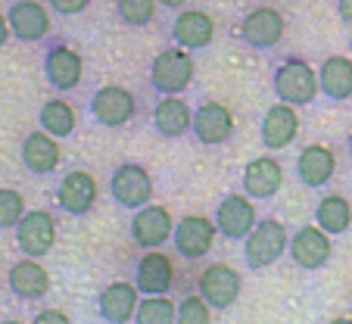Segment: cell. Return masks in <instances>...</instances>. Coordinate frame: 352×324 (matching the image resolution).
I'll use <instances>...</instances> for the list:
<instances>
[{"instance_id":"obj_18","label":"cell","mask_w":352,"mask_h":324,"mask_svg":"<svg viewBox=\"0 0 352 324\" xmlns=\"http://www.w3.org/2000/svg\"><path fill=\"white\" fill-rule=\"evenodd\" d=\"M280 184H284V169L272 156H259L243 169V191L253 199L274 197L280 191Z\"/></svg>"},{"instance_id":"obj_7","label":"cell","mask_w":352,"mask_h":324,"mask_svg":"<svg viewBox=\"0 0 352 324\" xmlns=\"http://www.w3.org/2000/svg\"><path fill=\"white\" fill-rule=\"evenodd\" d=\"M172 212L166 206H140L138 215L131 219V237L134 244H140L144 250H160L168 237H172Z\"/></svg>"},{"instance_id":"obj_22","label":"cell","mask_w":352,"mask_h":324,"mask_svg":"<svg viewBox=\"0 0 352 324\" xmlns=\"http://www.w3.org/2000/svg\"><path fill=\"white\" fill-rule=\"evenodd\" d=\"M60 144L54 140V134H47L44 128L41 131H32L22 144V162H25L28 172L34 175H50L56 166H60Z\"/></svg>"},{"instance_id":"obj_5","label":"cell","mask_w":352,"mask_h":324,"mask_svg":"<svg viewBox=\"0 0 352 324\" xmlns=\"http://www.w3.org/2000/svg\"><path fill=\"white\" fill-rule=\"evenodd\" d=\"M16 244L25 256H47V252L54 250L56 244V222L50 212L44 209H34V212H25L16 225Z\"/></svg>"},{"instance_id":"obj_33","label":"cell","mask_w":352,"mask_h":324,"mask_svg":"<svg viewBox=\"0 0 352 324\" xmlns=\"http://www.w3.org/2000/svg\"><path fill=\"white\" fill-rule=\"evenodd\" d=\"M87 3H91V0H50V10L60 16H75V13H81Z\"/></svg>"},{"instance_id":"obj_2","label":"cell","mask_w":352,"mask_h":324,"mask_svg":"<svg viewBox=\"0 0 352 324\" xmlns=\"http://www.w3.org/2000/svg\"><path fill=\"white\" fill-rule=\"evenodd\" d=\"M290 246L284 225L274 219L256 222V228L246 234V246H243V259L250 268H268L272 262H278L280 252Z\"/></svg>"},{"instance_id":"obj_21","label":"cell","mask_w":352,"mask_h":324,"mask_svg":"<svg viewBox=\"0 0 352 324\" xmlns=\"http://www.w3.org/2000/svg\"><path fill=\"white\" fill-rule=\"evenodd\" d=\"M175 281V265L166 252L150 250L144 259L138 262V290L146 296H156V293H166Z\"/></svg>"},{"instance_id":"obj_25","label":"cell","mask_w":352,"mask_h":324,"mask_svg":"<svg viewBox=\"0 0 352 324\" xmlns=\"http://www.w3.org/2000/svg\"><path fill=\"white\" fill-rule=\"evenodd\" d=\"M333 172H337V159H333V153L327 150V147L312 144L299 153L296 175L306 187H324L327 181L333 178Z\"/></svg>"},{"instance_id":"obj_36","label":"cell","mask_w":352,"mask_h":324,"mask_svg":"<svg viewBox=\"0 0 352 324\" xmlns=\"http://www.w3.org/2000/svg\"><path fill=\"white\" fill-rule=\"evenodd\" d=\"M337 10L346 22H352V0H337Z\"/></svg>"},{"instance_id":"obj_35","label":"cell","mask_w":352,"mask_h":324,"mask_svg":"<svg viewBox=\"0 0 352 324\" xmlns=\"http://www.w3.org/2000/svg\"><path fill=\"white\" fill-rule=\"evenodd\" d=\"M10 34H13V32H10V19H7V16H0V47L10 41Z\"/></svg>"},{"instance_id":"obj_3","label":"cell","mask_w":352,"mask_h":324,"mask_svg":"<svg viewBox=\"0 0 352 324\" xmlns=\"http://www.w3.org/2000/svg\"><path fill=\"white\" fill-rule=\"evenodd\" d=\"M193 81V60L184 50L172 47V50L156 53V60L150 63V85L160 94H181Z\"/></svg>"},{"instance_id":"obj_17","label":"cell","mask_w":352,"mask_h":324,"mask_svg":"<svg viewBox=\"0 0 352 324\" xmlns=\"http://www.w3.org/2000/svg\"><path fill=\"white\" fill-rule=\"evenodd\" d=\"M7 19H10V32L19 41H41L50 32V13H47V7H41L38 0H19V3H13Z\"/></svg>"},{"instance_id":"obj_24","label":"cell","mask_w":352,"mask_h":324,"mask_svg":"<svg viewBox=\"0 0 352 324\" xmlns=\"http://www.w3.org/2000/svg\"><path fill=\"white\" fill-rule=\"evenodd\" d=\"M172 38L178 47L184 50H197V47H209L215 38V22L209 19L206 13H199V10H187L175 19L172 25Z\"/></svg>"},{"instance_id":"obj_31","label":"cell","mask_w":352,"mask_h":324,"mask_svg":"<svg viewBox=\"0 0 352 324\" xmlns=\"http://www.w3.org/2000/svg\"><path fill=\"white\" fill-rule=\"evenodd\" d=\"M212 321V305L206 303V296H184L178 305V324H209Z\"/></svg>"},{"instance_id":"obj_26","label":"cell","mask_w":352,"mask_h":324,"mask_svg":"<svg viewBox=\"0 0 352 324\" xmlns=\"http://www.w3.org/2000/svg\"><path fill=\"white\" fill-rule=\"evenodd\" d=\"M318 85L324 97L349 100L352 97V60L349 56H327L318 72Z\"/></svg>"},{"instance_id":"obj_15","label":"cell","mask_w":352,"mask_h":324,"mask_svg":"<svg viewBox=\"0 0 352 324\" xmlns=\"http://www.w3.org/2000/svg\"><path fill=\"white\" fill-rule=\"evenodd\" d=\"M296 134H299L296 109H293V103L280 100L278 106H272L265 113V119H262V144H265L268 150H284V147H290L293 140H296Z\"/></svg>"},{"instance_id":"obj_11","label":"cell","mask_w":352,"mask_h":324,"mask_svg":"<svg viewBox=\"0 0 352 324\" xmlns=\"http://www.w3.org/2000/svg\"><path fill=\"white\" fill-rule=\"evenodd\" d=\"M240 34H243V41L250 47L268 50V47H274L284 38V16L274 7H256L246 13L243 25H240Z\"/></svg>"},{"instance_id":"obj_32","label":"cell","mask_w":352,"mask_h":324,"mask_svg":"<svg viewBox=\"0 0 352 324\" xmlns=\"http://www.w3.org/2000/svg\"><path fill=\"white\" fill-rule=\"evenodd\" d=\"M119 16L128 25H146L156 16V0H119Z\"/></svg>"},{"instance_id":"obj_6","label":"cell","mask_w":352,"mask_h":324,"mask_svg":"<svg viewBox=\"0 0 352 324\" xmlns=\"http://www.w3.org/2000/svg\"><path fill=\"white\" fill-rule=\"evenodd\" d=\"M134 109H138L134 94L125 91L122 85H107V87H100V91L91 97L94 119H97L100 125H107V128L128 125V122L134 119Z\"/></svg>"},{"instance_id":"obj_12","label":"cell","mask_w":352,"mask_h":324,"mask_svg":"<svg viewBox=\"0 0 352 324\" xmlns=\"http://www.w3.org/2000/svg\"><path fill=\"white\" fill-rule=\"evenodd\" d=\"M253 197H240V193H231L219 203V212H215V228L225 234L228 240H243L246 234L256 228V209L250 203Z\"/></svg>"},{"instance_id":"obj_19","label":"cell","mask_w":352,"mask_h":324,"mask_svg":"<svg viewBox=\"0 0 352 324\" xmlns=\"http://www.w3.org/2000/svg\"><path fill=\"white\" fill-rule=\"evenodd\" d=\"M7 284L19 299H41L50 290V274H47L44 265H38L34 256H25L22 262H16L10 268Z\"/></svg>"},{"instance_id":"obj_13","label":"cell","mask_w":352,"mask_h":324,"mask_svg":"<svg viewBox=\"0 0 352 324\" xmlns=\"http://www.w3.org/2000/svg\"><path fill=\"white\" fill-rule=\"evenodd\" d=\"M290 256L299 268H321V265L331 259V234L324 228H299L296 237L290 240Z\"/></svg>"},{"instance_id":"obj_27","label":"cell","mask_w":352,"mask_h":324,"mask_svg":"<svg viewBox=\"0 0 352 324\" xmlns=\"http://www.w3.org/2000/svg\"><path fill=\"white\" fill-rule=\"evenodd\" d=\"M315 222H318V228H324L327 234H343L346 228L352 225V206H349V199L340 197V193L324 197L318 203V209H315Z\"/></svg>"},{"instance_id":"obj_14","label":"cell","mask_w":352,"mask_h":324,"mask_svg":"<svg viewBox=\"0 0 352 324\" xmlns=\"http://www.w3.org/2000/svg\"><path fill=\"white\" fill-rule=\"evenodd\" d=\"M56 203L66 212H72V215L91 212L94 203H97V181H94V175L81 172V169L69 172L66 178L60 181V187H56Z\"/></svg>"},{"instance_id":"obj_8","label":"cell","mask_w":352,"mask_h":324,"mask_svg":"<svg viewBox=\"0 0 352 324\" xmlns=\"http://www.w3.org/2000/svg\"><path fill=\"white\" fill-rule=\"evenodd\" d=\"M215 231H219V228L209 219H203V215H184V219L175 225V250L184 259L197 262V259H203L212 250Z\"/></svg>"},{"instance_id":"obj_10","label":"cell","mask_w":352,"mask_h":324,"mask_svg":"<svg viewBox=\"0 0 352 324\" xmlns=\"http://www.w3.org/2000/svg\"><path fill=\"white\" fill-rule=\"evenodd\" d=\"M199 293L206 296L212 309H228L240 296V274L225 262L209 265L206 272L199 274Z\"/></svg>"},{"instance_id":"obj_20","label":"cell","mask_w":352,"mask_h":324,"mask_svg":"<svg viewBox=\"0 0 352 324\" xmlns=\"http://www.w3.org/2000/svg\"><path fill=\"white\" fill-rule=\"evenodd\" d=\"M153 125L162 138H181L193 128L190 106L178 97V94H162V100L153 109Z\"/></svg>"},{"instance_id":"obj_30","label":"cell","mask_w":352,"mask_h":324,"mask_svg":"<svg viewBox=\"0 0 352 324\" xmlns=\"http://www.w3.org/2000/svg\"><path fill=\"white\" fill-rule=\"evenodd\" d=\"M22 215H25V197L13 187H0V231L16 228Z\"/></svg>"},{"instance_id":"obj_9","label":"cell","mask_w":352,"mask_h":324,"mask_svg":"<svg viewBox=\"0 0 352 324\" xmlns=\"http://www.w3.org/2000/svg\"><path fill=\"white\" fill-rule=\"evenodd\" d=\"M231 131H234V116L225 103H215V100L199 103V109L193 113V134H197L199 144L219 147L231 138Z\"/></svg>"},{"instance_id":"obj_1","label":"cell","mask_w":352,"mask_h":324,"mask_svg":"<svg viewBox=\"0 0 352 324\" xmlns=\"http://www.w3.org/2000/svg\"><path fill=\"white\" fill-rule=\"evenodd\" d=\"M318 91H321L318 72H315L306 60H287V63H280L278 72H274V94H278L284 103L306 106V103H312Z\"/></svg>"},{"instance_id":"obj_16","label":"cell","mask_w":352,"mask_h":324,"mask_svg":"<svg viewBox=\"0 0 352 324\" xmlns=\"http://www.w3.org/2000/svg\"><path fill=\"white\" fill-rule=\"evenodd\" d=\"M81 72H85V63L81 56L72 50V47H50L44 56V75L47 81L56 87V91H72L78 87Z\"/></svg>"},{"instance_id":"obj_37","label":"cell","mask_w":352,"mask_h":324,"mask_svg":"<svg viewBox=\"0 0 352 324\" xmlns=\"http://www.w3.org/2000/svg\"><path fill=\"white\" fill-rule=\"evenodd\" d=\"M156 3H162V7L175 10V7H184V0H156Z\"/></svg>"},{"instance_id":"obj_23","label":"cell","mask_w":352,"mask_h":324,"mask_svg":"<svg viewBox=\"0 0 352 324\" xmlns=\"http://www.w3.org/2000/svg\"><path fill=\"white\" fill-rule=\"evenodd\" d=\"M138 284H128V281H113L107 290L100 293V315L113 324H125L134 318L138 312Z\"/></svg>"},{"instance_id":"obj_34","label":"cell","mask_w":352,"mask_h":324,"mask_svg":"<svg viewBox=\"0 0 352 324\" xmlns=\"http://www.w3.org/2000/svg\"><path fill=\"white\" fill-rule=\"evenodd\" d=\"M34 324H69V315L60 309H44L41 315H34Z\"/></svg>"},{"instance_id":"obj_29","label":"cell","mask_w":352,"mask_h":324,"mask_svg":"<svg viewBox=\"0 0 352 324\" xmlns=\"http://www.w3.org/2000/svg\"><path fill=\"white\" fill-rule=\"evenodd\" d=\"M134 318L140 324H175L178 321V309H175V303L166 293H156V296H146L144 303H138Z\"/></svg>"},{"instance_id":"obj_28","label":"cell","mask_w":352,"mask_h":324,"mask_svg":"<svg viewBox=\"0 0 352 324\" xmlns=\"http://www.w3.org/2000/svg\"><path fill=\"white\" fill-rule=\"evenodd\" d=\"M41 128L54 138H69L75 131V109L66 103V100H47L41 106Z\"/></svg>"},{"instance_id":"obj_4","label":"cell","mask_w":352,"mask_h":324,"mask_svg":"<svg viewBox=\"0 0 352 324\" xmlns=\"http://www.w3.org/2000/svg\"><path fill=\"white\" fill-rule=\"evenodd\" d=\"M109 191H113V199L125 209H140V206L150 203L153 197V178L144 166L138 162H125L113 172L109 178Z\"/></svg>"}]
</instances>
